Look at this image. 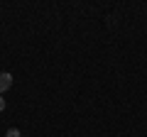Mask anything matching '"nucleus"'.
Masks as SVG:
<instances>
[{"label": "nucleus", "mask_w": 147, "mask_h": 137, "mask_svg": "<svg viewBox=\"0 0 147 137\" xmlns=\"http://www.w3.org/2000/svg\"><path fill=\"white\" fill-rule=\"evenodd\" d=\"M0 110H5V100H3V95H0Z\"/></svg>", "instance_id": "obj_3"}, {"label": "nucleus", "mask_w": 147, "mask_h": 137, "mask_svg": "<svg viewBox=\"0 0 147 137\" xmlns=\"http://www.w3.org/2000/svg\"><path fill=\"white\" fill-rule=\"evenodd\" d=\"M10 88H12V76L7 71H3L0 74V95L5 93V91H10Z\"/></svg>", "instance_id": "obj_1"}, {"label": "nucleus", "mask_w": 147, "mask_h": 137, "mask_svg": "<svg viewBox=\"0 0 147 137\" xmlns=\"http://www.w3.org/2000/svg\"><path fill=\"white\" fill-rule=\"evenodd\" d=\"M5 137H22V135H20V130H17V127H10V130L5 132Z\"/></svg>", "instance_id": "obj_2"}]
</instances>
